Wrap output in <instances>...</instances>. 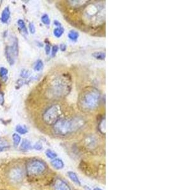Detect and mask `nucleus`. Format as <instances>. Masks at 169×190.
<instances>
[{"label": "nucleus", "instance_id": "obj_29", "mask_svg": "<svg viewBox=\"0 0 169 190\" xmlns=\"http://www.w3.org/2000/svg\"><path fill=\"white\" fill-rule=\"evenodd\" d=\"M29 31L31 34H34L35 32V26L33 23H32V22L29 23Z\"/></svg>", "mask_w": 169, "mask_h": 190}, {"label": "nucleus", "instance_id": "obj_25", "mask_svg": "<svg viewBox=\"0 0 169 190\" xmlns=\"http://www.w3.org/2000/svg\"><path fill=\"white\" fill-rule=\"evenodd\" d=\"M8 148V145L6 142L2 140H0V151H2Z\"/></svg>", "mask_w": 169, "mask_h": 190}, {"label": "nucleus", "instance_id": "obj_21", "mask_svg": "<svg viewBox=\"0 0 169 190\" xmlns=\"http://www.w3.org/2000/svg\"><path fill=\"white\" fill-rule=\"evenodd\" d=\"M41 21L42 22L46 25V26H49L50 24V19L49 18V16L47 14H44L42 17H41Z\"/></svg>", "mask_w": 169, "mask_h": 190}, {"label": "nucleus", "instance_id": "obj_17", "mask_svg": "<svg viewBox=\"0 0 169 190\" xmlns=\"http://www.w3.org/2000/svg\"><path fill=\"white\" fill-rule=\"evenodd\" d=\"M64 31L65 30H64V28L63 27H56L53 31V34L56 37L59 38L63 35V34L64 33Z\"/></svg>", "mask_w": 169, "mask_h": 190}, {"label": "nucleus", "instance_id": "obj_5", "mask_svg": "<svg viewBox=\"0 0 169 190\" xmlns=\"http://www.w3.org/2000/svg\"><path fill=\"white\" fill-rule=\"evenodd\" d=\"M46 169L45 163L39 159L31 160L26 165V170L28 175L33 176L42 174L46 170Z\"/></svg>", "mask_w": 169, "mask_h": 190}, {"label": "nucleus", "instance_id": "obj_23", "mask_svg": "<svg viewBox=\"0 0 169 190\" xmlns=\"http://www.w3.org/2000/svg\"><path fill=\"white\" fill-rule=\"evenodd\" d=\"M31 75V72L26 69H23L21 72V78H24V79H27L29 78V76Z\"/></svg>", "mask_w": 169, "mask_h": 190}, {"label": "nucleus", "instance_id": "obj_30", "mask_svg": "<svg viewBox=\"0 0 169 190\" xmlns=\"http://www.w3.org/2000/svg\"><path fill=\"white\" fill-rule=\"evenodd\" d=\"M51 51V46L49 44H46L45 46V52L46 55H49Z\"/></svg>", "mask_w": 169, "mask_h": 190}, {"label": "nucleus", "instance_id": "obj_7", "mask_svg": "<svg viewBox=\"0 0 169 190\" xmlns=\"http://www.w3.org/2000/svg\"><path fill=\"white\" fill-rule=\"evenodd\" d=\"M23 171L20 168H15L10 171V178L14 182H19L23 178Z\"/></svg>", "mask_w": 169, "mask_h": 190}, {"label": "nucleus", "instance_id": "obj_12", "mask_svg": "<svg viewBox=\"0 0 169 190\" xmlns=\"http://www.w3.org/2000/svg\"><path fill=\"white\" fill-rule=\"evenodd\" d=\"M68 177L70 178V179L73 182V183H75L76 184H77V185H81V182H80V180H79V178H78V176H77V175L75 173H73V172H68Z\"/></svg>", "mask_w": 169, "mask_h": 190}, {"label": "nucleus", "instance_id": "obj_13", "mask_svg": "<svg viewBox=\"0 0 169 190\" xmlns=\"http://www.w3.org/2000/svg\"><path fill=\"white\" fill-rule=\"evenodd\" d=\"M31 148H32L31 143L29 140H28L27 139H24L22 140V142L20 146V148L22 150H28L31 149Z\"/></svg>", "mask_w": 169, "mask_h": 190}, {"label": "nucleus", "instance_id": "obj_3", "mask_svg": "<svg viewBox=\"0 0 169 190\" xmlns=\"http://www.w3.org/2000/svg\"><path fill=\"white\" fill-rule=\"evenodd\" d=\"M70 83L68 78L60 77L56 79L52 86V94L56 97H62L67 94L70 90Z\"/></svg>", "mask_w": 169, "mask_h": 190}, {"label": "nucleus", "instance_id": "obj_15", "mask_svg": "<svg viewBox=\"0 0 169 190\" xmlns=\"http://www.w3.org/2000/svg\"><path fill=\"white\" fill-rule=\"evenodd\" d=\"M17 24H18V27H19V29H21V31L22 32H24L25 34H28L26 24H25V22H24V21L23 20H21V19H20V20H18V22H17Z\"/></svg>", "mask_w": 169, "mask_h": 190}, {"label": "nucleus", "instance_id": "obj_8", "mask_svg": "<svg viewBox=\"0 0 169 190\" xmlns=\"http://www.w3.org/2000/svg\"><path fill=\"white\" fill-rule=\"evenodd\" d=\"M54 190H70L69 186L65 183L64 181L58 179L56 180L54 186Z\"/></svg>", "mask_w": 169, "mask_h": 190}, {"label": "nucleus", "instance_id": "obj_34", "mask_svg": "<svg viewBox=\"0 0 169 190\" xmlns=\"http://www.w3.org/2000/svg\"><path fill=\"white\" fill-rule=\"evenodd\" d=\"M92 190H102L101 188H96L95 189H93Z\"/></svg>", "mask_w": 169, "mask_h": 190}, {"label": "nucleus", "instance_id": "obj_11", "mask_svg": "<svg viewBox=\"0 0 169 190\" xmlns=\"http://www.w3.org/2000/svg\"><path fill=\"white\" fill-rule=\"evenodd\" d=\"M68 37L71 41H76L79 37V34L76 31L71 30L68 34Z\"/></svg>", "mask_w": 169, "mask_h": 190}, {"label": "nucleus", "instance_id": "obj_16", "mask_svg": "<svg viewBox=\"0 0 169 190\" xmlns=\"http://www.w3.org/2000/svg\"><path fill=\"white\" fill-rule=\"evenodd\" d=\"M12 140L14 146L17 147L20 145V143L21 141V137L19 136V135H18L17 133H14L12 135Z\"/></svg>", "mask_w": 169, "mask_h": 190}, {"label": "nucleus", "instance_id": "obj_10", "mask_svg": "<svg viewBox=\"0 0 169 190\" xmlns=\"http://www.w3.org/2000/svg\"><path fill=\"white\" fill-rule=\"evenodd\" d=\"M10 17V8L8 7H6L2 12V17H1V20L2 21V22L3 23H7Z\"/></svg>", "mask_w": 169, "mask_h": 190}, {"label": "nucleus", "instance_id": "obj_28", "mask_svg": "<svg viewBox=\"0 0 169 190\" xmlns=\"http://www.w3.org/2000/svg\"><path fill=\"white\" fill-rule=\"evenodd\" d=\"M27 83V82L25 81V80H23V79H19V80H18L17 81V82H16V88L17 89H18V88H20L21 87H22L24 84H26Z\"/></svg>", "mask_w": 169, "mask_h": 190}, {"label": "nucleus", "instance_id": "obj_20", "mask_svg": "<svg viewBox=\"0 0 169 190\" xmlns=\"http://www.w3.org/2000/svg\"><path fill=\"white\" fill-rule=\"evenodd\" d=\"M46 155L48 158H49L51 160L54 159L56 157V156H57V155H56L55 152H54L53 151H52L49 149H48L46 151Z\"/></svg>", "mask_w": 169, "mask_h": 190}, {"label": "nucleus", "instance_id": "obj_1", "mask_svg": "<svg viewBox=\"0 0 169 190\" xmlns=\"http://www.w3.org/2000/svg\"><path fill=\"white\" fill-rule=\"evenodd\" d=\"M100 100L101 94L96 88H87L80 94L78 105L84 111H91L98 107Z\"/></svg>", "mask_w": 169, "mask_h": 190}, {"label": "nucleus", "instance_id": "obj_9", "mask_svg": "<svg viewBox=\"0 0 169 190\" xmlns=\"http://www.w3.org/2000/svg\"><path fill=\"white\" fill-rule=\"evenodd\" d=\"M52 166L57 170L62 169L64 167V162L60 159H54L51 161Z\"/></svg>", "mask_w": 169, "mask_h": 190}, {"label": "nucleus", "instance_id": "obj_4", "mask_svg": "<svg viewBox=\"0 0 169 190\" xmlns=\"http://www.w3.org/2000/svg\"><path fill=\"white\" fill-rule=\"evenodd\" d=\"M61 115L62 108L59 105L56 104L52 105L45 111V112L43 113V119L46 124L49 125H54L59 120Z\"/></svg>", "mask_w": 169, "mask_h": 190}, {"label": "nucleus", "instance_id": "obj_14", "mask_svg": "<svg viewBox=\"0 0 169 190\" xmlns=\"http://www.w3.org/2000/svg\"><path fill=\"white\" fill-rule=\"evenodd\" d=\"M92 55L94 58H95L96 60H104L106 57L105 53L103 52V51L95 52L92 53Z\"/></svg>", "mask_w": 169, "mask_h": 190}, {"label": "nucleus", "instance_id": "obj_2", "mask_svg": "<svg viewBox=\"0 0 169 190\" xmlns=\"http://www.w3.org/2000/svg\"><path fill=\"white\" fill-rule=\"evenodd\" d=\"M84 124V121L81 117H75L72 119H61L54 124L53 129L56 135L64 136L76 131Z\"/></svg>", "mask_w": 169, "mask_h": 190}, {"label": "nucleus", "instance_id": "obj_18", "mask_svg": "<svg viewBox=\"0 0 169 190\" xmlns=\"http://www.w3.org/2000/svg\"><path fill=\"white\" fill-rule=\"evenodd\" d=\"M15 130L20 135H26L28 132L27 129L25 126L21 125H17L15 127Z\"/></svg>", "mask_w": 169, "mask_h": 190}, {"label": "nucleus", "instance_id": "obj_31", "mask_svg": "<svg viewBox=\"0 0 169 190\" xmlns=\"http://www.w3.org/2000/svg\"><path fill=\"white\" fill-rule=\"evenodd\" d=\"M4 103V94L2 92H0V105H3Z\"/></svg>", "mask_w": 169, "mask_h": 190}, {"label": "nucleus", "instance_id": "obj_33", "mask_svg": "<svg viewBox=\"0 0 169 190\" xmlns=\"http://www.w3.org/2000/svg\"><path fill=\"white\" fill-rule=\"evenodd\" d=\"M54 25L56 26L57 27H62V24L58 21H54Z\"/></svg>", "mask_w": 169, "mask_h": 190}, {"label": "nucleus", "instance_id": "obj_22", "mask_svg": "<svg viewBox=\"0 0 169 190\" xmlns=\"http://www.w3.org/2000/svg\"><path fill=\"white\" fill-rule=\"evenodd\" d=\"M98 127H99L100 131L101 133H103V134H105V119H103L101 120V121L100 122Z\"/></svg>", "mask_w": 169, "mask_h": 190}, {"label": "nucleus", "instance_id": "obj_19", "mask_svg": "<svg viewBox=\"0 0 169 190\" xmlns=\"http://www.w3.org/2000/svg\"><path fill=\"white\" fill-rule=\"evenodd\" d=\"M43 66H44V64H43V61L41 60H38L36 61V62L34 64V70L35 71H40L43 69Z\"/></svg>", "mask_w": 169, "mask_h": 190}, {"label": "nucleus", "instance_id": "obj_26", "mask_svg": "<svg viewBox=\"0 0 169 190\" xmlns=\"http://www.w3.org/2000/svg\"><path fill=\"white\" fill-rule=\"evenodd\" d=\"M59 50V47L57 45L53 46L52 50H51V56L53 57H54L56 56V53H57Z\"/></svg>", "mask_w": 169, "mask_h": 190}, {"label": "nucleus", "instance_id": "obj_6", "mask_svg": "<svg viewBox=\"0 0 169 190\" xmlns=\"http://www.w3.org/2000/svg\"><path fill=\"white\" fill-rule=\"evenodd\" d=\"M18 55V40L16 37H14L13 44L12 46H7L5 48V56L6 59L10 65H13L16 58Z\"/></svg>", "mask_w": 169, "mask_h": 190}, {"label": "nucleus", "instance_id": "obj_24", "mask_svg": "<svg viewBox=\"0 0 169 190\" xmlns=\"http://www.w3.org/2000/svg\"><path fill=\"white\" fill-rule=\"evenodd\" d=\"M8 70L5 68V67H1L0 68V77L2 78L7 77V74H8Z\"/></svg>", "mask_w": 169, "mask_h": 190}, {"label": "nucleus", "instance_id": "obj_27", "mask_svg": "<svg viewBox=\"0 0 169 190\" xmlns=\"http://www.w3.org/2000/svg\"><path fill=\"white\" fill-rule=\"evenodd\" d=\"M33 148L36 150H38V151H40L43 148V145L40 142H37L33 146Z\"/></svg>", "mask_w": 169, "mask_h": 190}, {"label": "nucleus", "instance_id": "obj_32", "mask_svg": "<svg viewBox=\"0 0 169 190\" xmlns=\"http://www.w3.org/2000/svg\"><path fill=\"white\" fill-rule=\"evenodd\" d=\"M60 48L62 51H65L66 50H67V45L65 43L61 44L60 46Z\"/></svg>", "mask_w": 169, "mask_h": 190}]
</instances>
